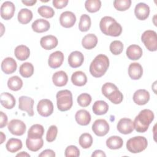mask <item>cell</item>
<instances>
[{"mask_svg": "<svg viewBox=\"0 0 157 157\" xmlns=\"http://www.w3.org/2000/svg\"><path fill=\"white\" fill-rule=\"evenodd\" d=\"M99 28L104 34L113 37L119 36L122 32V27L120 24L109 16H105L101 18Z\"/></svg>", "mask_w": 157, "mask_h": 157, "instance_id": "obj_1", "label": "cell"}, {"mask_svg": "<svg viewBox=\"0 0 157 157\" xmlns=\"http://www.w3.org/2000/svg\"><path fill=\"white\" fill-rule=\"evenodd\" d=\"M109 67V59L103 54L97 55L90 66V72L94 77L103 76Z\"/></svg>", "mask_w": 157, "mask_h": 157, "instance_id": "obj_2", "label": "cell"}, {"mask_svg": "<svg viewBox=\"0 0 157 157\" xmlns=\"http://www.w3.org/2000/svg\"><path fill=\"white\" fill-rule=\"evenodd\" d=\"M154 113L150 109H144L136 117L133 123L134 128L138 132H145L154 120Z\"/></svg>", "mask_w": 157, "mask_h": 157, "instance_id": "obj_3", "label": "cell"}, {"mask_svg": "<svg viewBox=\"0 0 157 157\" xmlns=\"http://www.w3.org/2000/svg\"><path fill=\"white\" fill-rule=\"evenodd\" d=\"M102 93L105 97L114 104L121 103L123 99V95L117 86L110 82L104 83L102 86Z\"/></svg>", "mask_w": 157, "mask_h": 157, "instance_id": "obj_4", "label": "cell"}, {"mask_svg": "<svg viewBox=\"0 0 157 157\" xmlns=\"http://www.w3.org/2000/svg\"><path fill=\"white\" fill-rule=\"evenodd\" d=\"M57 107L59 111L69 110L72 106V94L71 91L64 90L59 91L56 95Z\"/></svg>", "mask_w": 157, "mask_h": 157, "instance_id": "obj_5", "label": "cell"}, {"mask_svg": "<svg viewBox=\"0 0 157 157\" xmlns=\"http://www.w3.org/2000/svg\"><path fill=\"white\" fill-rule=\"evenodd\" d=\"M148 145L147 139L143 136H136L129 139L126 142V148L132 153H140L146 149Z\"/></svg>", "mask_w": 157, "mask_h": 157, "instance_id": "obj_6", "label": "cell"}, {"mask_svg": "<svg viewBox=\"0 0 157 157\" xmlns=\"http://www.w3.org/2000/svg\"><path fill=\"white\" fill-rule=\"evenodd\" d=\"M141 40L145 47L150 52L157 50L156 33L153 30H147L141 36Z\"/></svg>", "mask_w": 157, "mask_h": 157, "instance_id": "obj_7", "label": "cell"}, {"mask_svg": "<svg viewBox=\"0 0 157 157\" xmlns=\"http://www.w3.org/2000/svg\"><path fill=\"white\" fill-rule=\"evenodd\" d=\"M7 128L12 134L18 136L23 135L26 130L25 123L23 121L18 119L12 120L8 123Z\"/></svg>", "mask_w": 157, "mask_h": 157, "instance_id": "obj_8", "label": "cell"}, {"mask_svg": "<svg viewBox=\"0 0 157 157\" xmlns=\"http://www.w3.org/2000/svg\"><path fill=\"white\" fill-rule=\"evenodd\" d=\"M37 110L39 114L42 117H47L51 115L53 112L52 102L48 99L40 100L37 105Z\"/></svg>", "mask_w": 157, "mask_h": 157, "instance_id": "obj_9", "label": "cell"}, {"mask_svg": "<svg viewBox=\"0 0 157 157\" xmlns=\"http://www.w3.org/2000/svg\"><path fill=\"white\" fill-rule=\"evenodd\" d=\"M109 124L104 119H98L94 121L92 125L93 132L98 136H105L109 131Z\"/></svg>", "mask_w": 157, "mask_h": 157, "instance_id": "obj_10", "label": "cell"}, {"mask_svg": "<svg viewBox=\"0 0 157 157\" xmlns=\"http://www.w3.org/2000/svg\"><path fill=\"white\" fill-rule=\"evenodd\" d=\"M18 108L21 110L26 111L29 117H33L34 114L33 110V105L34 101L30 97L21 96L19 98Z\"/></svg>", "mask_w": 157, "mask_h": 157, "instance_id": "obj_11", "label": "cell"}, {"mask_svg": "<svg viewBox=\"0 0 157 157\" xmlns=\"http://www.w3.org/2000/svg\"><path fill=\"white\" fill-rule=\"evenodd\" d=\"M117 130L121 134H128L131 133L134 128L132 120L128 118H123L119 120L117 125Z\"/></svg>", "mask_w": 157, "mask_h": 157, "instance_id": "obj_12", "label": "cell"}, {"mask_svg": "<svg viewBox=\"0 0 157 157\" xmlns=\"http://www.w3.org/2000/svg\"><path fill=\"white\" fill-rule=\"evenodd\" d=\"M76 21L75 14L71 11H65L63 12L59 17L60 25L66 28L72 27Z\"/></svg>", "mask_w": 157, "mask_h": 157, "instance_id": "obj_13", "label": "cell"}, {"mask_svg": "<svg viewBox=\"0 0 157 157\" xmlns=\"http://www.w3.org/2000/svg\"><path fill=\"white\" fill-rule=\"evenodd\" d=\"M15 11V5L11 1H5L1 6V16L6 20L11 19L13 17Z\"/></svg>", "mask_w": 157, "mask_h": 157, "instance_id": "obj_14", "label": "cell"}, {"mask_svg": "<svg viewBox=\"0 0 157 157\" xmlns=\"http://www.w3.org/2000/svg\"><path fill=\"white\" fill-rule=\"evenodd\" d=\"M64 54L61 51H56L51 53L48 59V66L53 69L60 67L64 61Z\"/></svg>", "mask_w": 157, "mask_h": 157, "instance_id": "obj_15", "label": "cell"}, {"mask_svg": "<svg viewBox=\"0 0 157 157\" xmlns=\"http://www.w3.org/2000/svg\"><path fill=\"white\" fill-rule=\"evenodd\" d=\"M132 99L136 104L139 105H145L150 100V93L145 89H140L135 91Z\"/></svg>", "mask_w": 157, "mask_h": 157, "instance_id": "obj_16", "label": "cell"}, {"mask_svg": "<svg viewBox=\"0 0 157 157\" xmlns=\"http://www.w3.org/2000/svg\"><path fill=\"white\" fill-rule=\"evenodd\" d=\"M84 61V56L79 51H74L68 56V63L72 68H77L82 66Z\"/></svg>", "mask_w": 157, "mask_h": 157, "instance_id": "obj_17", "label": "cell"}, {"mask_svg": "<svg viewBox=\"0 0 157 157\" xmlns=\"http://www.w3.org/2000/svg\"><path fill=\"white\" fill-rule=\"evenodd\" d=\"M134 14L137 19L145 20L149 16L150 7L145 3L139 2L135 7Z\"/></svg>", "mask_w": 157, "mask_h": 157, "instance_id": "obj_18", "label": "cell"}, {"mask_svg": "<svg viewBox=\"0 0 157 157\" xmlns=\"http://www.w3.org/2000/svg\"><path fill=\"white\" fill-rule=\"evenodd\" d=\"M1 66L2 71L5 74H10L16 71L17 68V64L13 58L11 57H7L2 60Z\"/></svg>", "mask_w": 157, "mask_h": 157, "instance_id": "obj_19", "label": "cell"}, {"mask_svg": "<svg viewBox=\"0 0 157 157\" xmlns=\"http://www.w3.org/2000/svg\"><path fill=\"white\" fill-rule=\"evenodd\" d=\"M58 44L57 38L52 35H47L42 37L40 40L41 47L45 50H52L55 48Z\"/></svg>", "mask_w": 157, "mask_h": 157, "instance_id": "obj_20", "label": "cell"}, {"mask_svg": "<svg viewBox=\"0 0 157 157\" xmlns=\"http://www.w3.org/2000/svg\"><path fill=\"white\" fill-rule=\"evenodd\" d=\"M33 30L38 33H44L47 31L50 28V23L43 18H39L36 20L31 25Z\"/></svg>", "mask_w": 157, "mask_h": 157, "instance_id": "obj_21", "label": "cell"}, {"mask_svg": "<svg viewBox=\"0 0 157 157\" xmlns=\"http://www.w3.org/2000/svg\"><path fill=\"white\" fill-rule=\"evenodd\" d=\"M75 119L77 123L82 126H86L91 121V115L86 110L81 109L78 110L75 115Z\"/></svg>", "mask_w": 157, "mask_h": 157, "instance_id": "obj_22", "label": "cell"}, {"mask_svg": "<svg viewBox=\"0 0 157 157\" xmlns=\"http://www.w3.org/2000/svg\"><path fill=\"white\" fill-rule=\"evenodd\" d=\"M128 74L132 80L139 79L143 74L142 66L138 63H131L128 67Z\"/></svg>", "mask_w": 157, "mask_h": 157, "instance_id": "obj_23", "label": "cell"}, {"mask_svg": "<svg viewBox=\"0 0 157 157\" xmlns=\"http://www.w3.org/2000/svg\"><path fill=\"white\" fill-rule=\"evenodd\" d=\"M126 56L131 60H137L142 56V49L137 45H131L126 49Z\"/></svg>", "mask_w": 157, "mask_h": 157, "instance_id": "obj_24", "label": "cell"}, {"mask_svg": "<svg viewBox=\"0 0 157 157\" xmlns=\"http://www.w3.org/2000/svg\"><path fill=\"white\" fill-rule=\"evenodd\" d=\"M52 81L56 86H63L66 85L68 81L67 74L63 71H59L53 74L52 76Z\"/></svg>", "mask_w": 157, "mask_h": 157, "instance_id": "obj_25", "label": "cell"}, {"mask_svg": "<svg viewBox=\"0 0 157 157\" xmlns=\"http://www.w3.org/2000/svg\"><path fill=\"white\" fill-rule=\"evenodd\" d=\"M1 104L7 109H11L15 105L16 101L12 94L6 92L1 94Z\"/></svg>", "mask_w": 157, "mask_h": 157, "instance_id": "obj_26", "label": "cell"}, {"mask_svg": "<svg viewBox=\"0 0 157 157\" xmlns=\"http://www.w3.org/2000/svg\"><path fill=\"white\" fill-rule=\"evenodd\" d=\"M44 145V140L40 138H29L26 140V145L27 148L31 151H37L39 150Z\"/></svg>", "mask_w": 157, "mask_h": 157, "instance_id": "obj_27", "label": "cell"}, {"mask_svg": "<svg viewBox=\"0 0 157 157\" xmlns=\"http://www.w3.org/2000/svg\"><path fill=\"white\" fill-rule=\"evenodd\" d=\"M98 44V38L94 34H88L83 37L82 40V45L83 48L91 50L94 48Z\"/></svg>", "mask_w": 157, "mask_h": 157, "instance_id": "obj_28", "label": "cell"}, {"mask_svg": "<svg viewBox=\"0 0 157 157\" xmlns=\"http://www.w3.org/2000/svg\"><path fill=\"white\" fill-rule=\"evenodd\" d=\"M14 54L18 60L25 61L29 57L30 50L27 46L25 45H20L15 48Z\"/></svg>", "mask_w": 157, "mask_h": 157, "instance_id": "obj_29", "label": "cell"}, {"mask_svg": "<svg viewBox=\"0 0 157 157\" xmlns=\"http://www.w3.org/2000/svg\"><path fill=\"white\" fill-rule=\"evenodd\" d=\"M72 83L78 86H82L87 82V77L86 74L80 71L74 72L71 76Z\"/></svg>", "mask_w": 157, "mask_h": 157, "instance_id": "obj_30", "label": "cell"}, {"mask_svg": "<svg viewBox=\"0 0 157 157\" xmlns=\"http://www.w3.org/2000/svg\"><path fill=\"white\" fill-rule=\"evenodd\" d=\"M92 110L93 113L97 115H104L109 110V105L104 101H96L92 107Z\"/></svg>", "mask_w": 157, "mask_h": 157, "instance_id": "obj_31", "label": "cell"}, {"mask_svg": "<svg viewBox=\"0 0 157 157\" xmlns=\"http://www.w3.org/2000/svg\"><path fill=\"white\" fill-rule=\"evenodd\" d=\"M44 133V128L42 125L34 124L32 125L28 131V137L29 138H40Z\"/></svg>", "mask_w": 157, "mask_h": 157, "instance_id": "obj_32", "label": "cell"}, {"mask_svg": "<svg viewBox=\"0 0 157 157\" xmlns=\"http://www.w3.org/2000/svg\"><path fill=\"white\" fill-rule=\"evenodd\" d=\"M33 17V12H31V10L25 8V9H21L17 16L18 21L21 23L23 25H26L31 21Z\"/></svg>", "mask_w": 157, "mask_h": 157, "instance_id": "obj_33", "label": "cell"}, {"mask_svg": "<svg viewBox=\"0 0 157 157\" xmlns=\"http://www.w3.org/2000/svg\"><path fill=\"white\" fill-rule=\"evenodd\" d=\"M123 145V139L117 136H113L109 137L106 140L107 147L112 150L120 149Z\"/></svg>", "mask_w": 157, "mask_h": 157, "instance_id": "obj_34", "label": "cell"}, {"mask_svg": "<svg viewBox=\"0 0 157 157\" xmlns=\"http://www.w3.org/2000/svg\"><path fill=\"white\" fill-rule=\"evenodd\" d=\"M23 144L21 140L17 138H11L6 143V147L8 151L15 153L22 148Z\"/></svg>", "mask_w": 157, "mask_h": 157, "instance_id": "obj_35", "label": "cell"}, {"mask_svg": "<svg viewBox=\"0 0 157 157\" xmlns=\"http://www.w3.org/2000/svg\"><path fill=\"white\" fill-rule=\"evenodd\" d=\"M19 72L23 77L29 78L31 77L34 73V66L31 63H24L20 66Z\"/></svg>", "mask_w": 157, "mask_h": 157, "instance_id": "obj_36", "label": "cell"}, {"mask_svg": "<svg viewBox=\"0 0 157 157\" xmlns=\"http://www.w3.org/2000/svg\"><path fill=\"white\" fill-rule=\"evenodd\" d=\"M7 86L12 91H18L23 86V81L18 76L15 75L9 78Z\"/></svg>", "mask_w": 157, "mask_h": 157, "instance_id": "obj_37", "label": "cell"}, {"mask_svg": "<svg viewBox=\"0 0 157 157\" xmlns=\"http://www.w3.org/2000/svg\"><path fill=\"white\" fill-rule=\"evenodd\" d=\"M91 25V21L90 17L86 14L82 15L78 23L79 30L82 32H86L90 29Z\"/></svg>", "mask_w": 157, "mask_h": 157, "instance_id": "obj_38", "label": "cell"}, {"mask_svg": "<svg viewBox=\"0 0 157 157\" xmlns=\"http://www.w3.org/2000/svg\"><path fill=\"white\" fill-rule=\"evenodd\" d=\"M101 7V1L100 0H87L85 2L86 10L90 13L98 12Z\"/></svg>", "mask_w": 157, "mask_h": 157, "instance_id": "obj_39", "label": "cell"}, {"mask_svg": "<svg viewBox=\"0 0 157 157\" xmlns=\"http://www.w3.org/2000/svg\"><path fill=\"white\" fill-rule=\"evenodd\" d=\"M79 144L84 149L90 148L93 144V140L91 135L89 133H83L79 137Z\"/></svg>", "mask_w": 157, "mask_h": 157, "instance_id": "obj_40", "label": "cell"}, {"mask_svg": "<svg viewBox=\"0 0 157 157\" xmlns=\"http://www.w3.org/2000/svg\"><path fill=\"white\" fill-rule=\"evenodd\" d=\"M37 12L41 17L46 18H52L55 15V11L53 8L48 6H42L39 7Z\"/></svg>", "mask_w": 157, "mask_h": 157, "instance_id": "obj_41", "label": "cell"}, {"mask_svg": "<svg viewBox=\"0 0 157 157\" xmlns=\"http://www.w3.org/2000/svg\"><path fill=\"white\" fill-rule=\"evenodd\" d=\"M123 44L120 40H113L110 44V50L113 55H118L121 53L123 50Z\"/></svg>", "mask_w": 157, "mask_h": 157, "instance_id": "obj_42", "label": "cell"}, {"mask_svg": "<svg viewBox=\"0 0 157 157\" xmlns=\"http://www.w3.org/2000/svg\"><path fill=\"white\" fill-rule=\"evenodd\" d=\"M131 5V0H115L113 1L114 7L118 11H124Z\"/></svg>", "mask_w": 157, "mask_h": 157, "instance_id": "obj_43", "label": "cell"}, {"mask_svg": "<svg viewBox=\"0 0 157 157\" xmlns=\"http://www.w3.org/2000/svg\"><path fill=\"white\" fill-rule=\"evenodd\" d=\"M91 96L88 93H82L77 97V102L78 105L82 107L88 106L91 102Z\"/></svg>", "mask_w": 157, "mask_h": 157, "instance_id": "obj_44", "label": "cell"}, {"mask_svg": "<svg viewBox=\"0 0 157 157\" xmlns=\"http://www.w3.org/2000/svg\"><path fill=\"white\" fill-rule=\"evenodd\" d=\"M58 134V128L55 125H52L49 127L47 134H46V140L48 142H52L54 141Z\"/></svg>", "mask_w": 157, "mask_h": 157, "instance_id": "obj_45", "label": "cell"}, {"mask_svg": "<svg viewBox=\"0 0 157 157\" xmlns=\"http://www.w3.org/2000/svg\"><path fill=\"white\" fill-rule=\"evenodd\" d=\"M64 156L66 157L79 156H80V150L75 145H69L65 150Z\"/></svg>", "mask_w": 157, "mask_h": 157, "instance_id": "obj_46", "label": "cell"}, {"mask_svg": "<svg viewBox=\"0 0 157 157\" xmlns=\"http://www.w3.org/2000/svg\"><path fill=\"white\" fill-rule=\"evenodd\" d=\"M68 0H53V6L58 9H61L65 7L68 4Z\"/></svg>", "mask_w": 157, "mask_h": 157, "instance_id": "obj_47", "label": "cell"}, {"mask_svg": "<svg viewBox=\"0 0 157 157\" xmlns=\"http://www.w3.org/2000/svg\"><path fill=\"white\" fill-rule=\"evenodd\" d=\"M55 153L53 150L51 149H46L42 151L39 155V157H45V156H48V157H55Z\"/></svg>", "mask_w": 157, "mask_h": 157, "instance_id": "obj_48", "label": "cell"}, {"mask_svg": "<svg viewBox=\"0 0 157 157\" xmlns=\"http://www.w3.org/2000/svg\"><path fill=\"white\" fill-rule=\"evenodd\" d=\"M1 114V121H0V128H3L5 127L7 124V121H8V118L7 116L6 113H4L3 112L1 111L0 112Z\"/></svg>", "mask_w": 157, "mask_h": 157, "instance_id": "obj_49", "label": "cell"}, {"mask_svg": "<svg viewBox=\"0 0 157 157\" xmlns=\"http://www.w3.org/2000/svg\"><path fill=\"white\" fill-rule=\"evenodd\" d=\"M92 157H98V156H106L105 153L101 150H95L91 155Z\"/></svg>", "mask_w": 157, "mask_h": 157, "instance_id": "obj_50", "label": "cell"}, {"mask_svg": "<svg viewBox=\"0 0 157 157\" xmlns=\"http://www.w3.org/2000/svg\"><path fill=\"white\" fill-rule=\"evenodd\" d=\"M23 4H24L26 6H32L33 5H34L37 1L36 0H31V1H21Z\"/></svg>", "mask_w": 157, "mask_h": 157, "instance_id": "obj_51", "label": "cell"}, {"mask_svg": "<svg viewBox=\"0 0 157 157\" xmlns=\"http://www.w3.org/2000/svg\"><path fill=\"white\" fill-rule=\"evenodd\" d=\"M16 156H22V157H25V156H28V157H29V156H30V155L28 154V153H27L25 152V151H21V152H20V153L17 154Z\"/></svg>", "mask_w": 157, "mask_h": 157, "instance_id": "obj_52", "label": "cell"}, {"mask_svg": "<svg viewBox=\"0 0 157 157\" xmlns=\"http://www.w3.org/2000/svg\"><path fill=\"white\" fill-rule=\"evenodd\" d=\"M0 133H1V142H0V144H2L4 142V141L6 140V136L3 134L2 132H0Z\"/></svg>", "mask_w": 157, "mask_h": 157, "instance_id": "obj_53", "label": "cell"}]
</instances>
